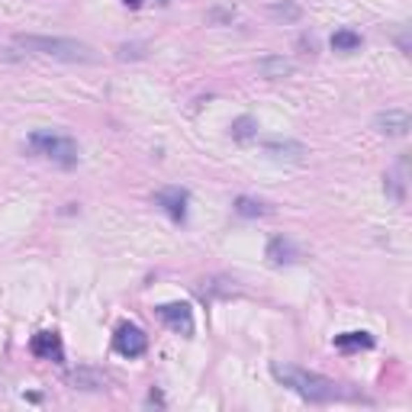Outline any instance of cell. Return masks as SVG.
Masks as SVG:
<instances>
[{"mask_svg": "<svg viewBox=\"0 0 412 412\" xmlns=\"http://www.w3.org/2000/svg\"><path fill=\"white\" fill-rule=\"evenodd\" d=\"M123 3H126L129 10H139V7H142V3H145V0H123Z\"/></svg>", "mask_w": 412, "mask_h": 412, "instance_id": "23", "label": "cell"}, {"mask_svg": "<svg viewBox=\"0 0 412 412\" xmlns=\"http://www.w3.org/2000/svg\"><path fill=\"white\" fill-rule=\"evenodd\" d=\"M158 319L171 328V332H181V335H194V310L190 303H161Z\"/></svg>", "mask_w": 412, "mask_h": 412, "instance_id": "7", "label": "cell"}, {"mask_svg": "<svg viewBox=\"0 0 412 412\" xmlns=\"http://www.w3.org/2000/svg\"><path fill=\"white\" fill-rule=\"evenodd\" d=\"M68 383H71L75 390H87V393H93V390L107 387V377H103L100 370H93V367H77V370H68Z\"/></svg>", "mask_w": 412, "mask_h": 412, "instance_id": "12", "label": "cell"}, {"mask_svg": "<svg viewBox=\"0 0 412 412\" xmlns=\"http://www.w3.org/2000/svg\"><path fill=\"white\" fill-rule=\"evenodd\" d=\"M119 59H145V45L142 43H132V45H119Z\"/></svg>", "mask_w": 412, "mask_h": 412, "instance_id": "20", "label": "cell"}, {"mask_svg": "<svg viewBox=\"0 0 412 412\" xmlns=\"http://www.w3.org/2000/svg\"><path fill=\"white\" fill-rule=\"evenodd\" d=\"M261 148H264L268 158L284 161V165H303L306 155H310V148L303 142H296V139H264Z\"/></svg>", "mask_w": 412, "mask_h": 412, "instance_id": "5", "label": "cell"}, {"mask_svg": "<svg viewBox=\"0 0 412 412\" xmlns=\"http://www.w3.org/2000/svg\"><path fill=\"white\" fill-rule=\"evenodd\" d=\"M13 43L26 52H36L43 59H55V61H68V65H93L100 61L97 49L77 39H65V36H36V33H17Z\"/></svg>", "mask_w": 412, "mask_h": 412, "instance_id": "2", "label": "cell"}, {"mask_svg": "<svg viewBox=\"0 0 412 412\" xmlns=\"http://www.w3.org/2000/svg\"><path fill=\"white\" fill-rule=\"evenodd\" d=\"M155 206L168 213L174 222H187V203H190V194H187L184 187H161L155 190Z\"/></svg>", "mask_w": 412, "mask_h": 412, "instance_id": "6", "label": "cell"}, {"mask_svg": "<svg viewBox=\"0 0 412 412\" xmlns=\"http://www.w3.org/2000/svg\"><path fill=\"white\" fill-rule=\"evenodd\" d=\"M293 71H296V65L290 59H284V55H261L258 59V75L268 77V81H284Z\"/></svg>", "mask_w": 412, "mask_h": 412, "instance_id": "11", "label": "cell"}, {"mask_svg": "<svg viewBox=\"0 0 412 412\" xmlns=\"http://www.w3.org/2000/svg\"><path fill=\"white\" fill-rule=\"evenodd\" d=\"M268 261L270 264H277V268H287V264H296V261L303 258V248L293 242V238H287V236H274L268 242Z\"/></svg>", "mask_w": 412, "mask_h": 412, "instance_id": "9", "label": "cell"}, {"mask_svg": "<svg viewBox=\"0 0 412 412\" xmlns=\"http://www.w3.org/2000/svg\"><path fill=\"white\" fill-rule=\"evenodd\" d=\"M206 20L216 26H226L236 20V7H210V13H206Z\"/></svg>", "mask_w": 412, "mask_h": 412, "instance_id": "19", "label": "cell"}, {"mask_svg": "<svg viewBox=\"0 0 412 412\" xmlns=\"http://www.w3.org/2000/svg\"><path fill=\"white\" fill-rule=\"evenodd\" d=\"M29 351H33L36 358H43V361H61V358H65L59 332H36L33 342H29Z\"/></svg>", "mask_w": 412, "mask_h": 412, "instance_id": "10", "label": "cell"}, {"mask_svg": "<svg viewBox=\"0 0 412 412\" xmlns=\"http://www.w3.org/2000/svg\"><path fill=\"white\" fill-rule=\"evenodd\" d=\"M236 213L242 219H261V216H270V206L264 200H254V197H238L236 200Z\"/></svg>", "mask_w": 412, "mask_h": 412, "instance_id": "15", "label": "cell"}, {"mask_svg": "<svg viewBox=\"0 0 412 412\" xmlns=\"http://www.w3.org/2000/svg\"><path fill=\"white\" fill-rule=\"evenodd\" d=\"M374 129H377L380 135H390V139H403V135L412 129V119L403 107H390V109H383V113L374 116Z\"/></svg>", "mask_w": 412, "mask_h": 412, "instance_id": "8", "label": "cell"}, {"mask_svg": "<svg viewBox=\"0 0 412 412\" xmlns=\"http://www.w3.org/2000/svg\"><path fill=\"white\" fill-rule=\"evenodd\" d=\"M268 13L280 23H300L303 20V7L293 3V0H277V3H268Z\"/></svg>", "mask_w": 412, "mask_h": 412, "instance_id": "14", "label": "cell"}, {"mask_svg": "<svg viewBox=\"0 0 412 412\" xmlns=\"http://www.w3.org/2000/svg\"><path fill=\"white\" fill-rule=\"evenodd\" d=\"M232 139L236 142H252V139H258V119L254 116H238L232 119Z\"/></svg>", "mask_w": 412, "mask_h": 412, "instance_id": "17", "label": "cell"}, {"mask_svg": "<svg viewBox=\"0 0 412 412\" xmlns=\"http://www.w3.org/2000/svg\"><path fill=\"white\" fill-rule=\"evenodd\" d=\"M145 348H148V335L132 322H123L113 332V351L123 354V358H142Z\"/></svg>", "mask_w": 412, "mask_h": 412, "instance_id": "4", "label": "cell"}, {"mask_svg": "<svg viewBox=\"0 0 412 412\" xmlns=\"http://www.w3.org/2000/svg\"><path fill=\"white\" fill-rule=\"evenodd\" d=\"M377 345L370 332H342L335 335V348L338 351H370V348Z\"/></svg>", "mask_w": 412, "mask_h": 412, "instance_id": "13", "label": "cell"}, {"mask_svg": "<svg viewBox=\"0 0 412 412\" xmlns=\"http://www.w3.org/2000/svg\"><path fill=\"white\" fill-rule=\"evenodd\" d=\"M270 374H274V380L280 387L293 390L296 396H303L306 403H335V399L348 396L335 380L322 377L316 370H303V367H293V364H270Z\"/></svg>", "mask_w": 412, "mask_h": 412, "instance_id": "1", "label": "cell"}, {"mask_svg": "<svg viewBox=\"0 0 412 412\" xmlns=\"http://www.w3.org/2000/svg\"><path fill=\"white\" fill-rule=\"evenodd\" d=\"M403 171H406V158L399 161V168H396V174H387V177H383V181H387V190L393 194V200H396V203H403V200H406V190H403V187H406Z\"/></svg>", "mask_w": 412, "mask_h": 412, "instance_id": "18", "label": "cell"}, {"mask_svg": "<svg viewBox=\"0 0 412 412\" xmlns=\"http://www.w3.org/2000/svg\"><path fill=\"white\" fill-rule=\"evenodd\" d=\"M328 43H332L335 52H358L364 39H361V33H354V29H335Z\"/></svg>", "mask_w": 412, "mask_h": 412, "instance_id": "16", "label": "cell"}, {"mask_svg": "<svg viewBox=\"0 0 412 412\" xmlns=\"http://www.w3.org/2000/svg\"><path fill=\"white\" fill-rule=\"evenodd\" d=\"M396 43H399V49H403V55H409V33H399V39H396Z\"/></svg>", "mask_w": 412, "mask_h": 412, "instance_id": "22", "label": "cell"}, {"mask_svg": "<svg viewBox=\"0 0 412 412\" xmlns=\"http://www.w3.org/2000/svg\"><path fill=\"white\" fill-rule=\"evenodd\" d=\"M148 406H165V396H161V390H152V393H148Z\"/></svg>", "mask_w": 412, "mask_h": 412, "instance_id": "21", "label": "cell"}, {"mask_svg": "<svg viewBox=\"0 0 412 412\" xmlns=\"http://www.w3.org/2000/svg\"><path fill=\"white\" fill-rule=\"evenodd\" d=\"M29 152L33 155H43L49 158L52 165H59V168H75L77 161H81V148L71 135H61V132H52V129H36L29 139Z\"/></svg>", "mask_w": 412, "mask_h": 412, "instance_id": "3", "label": "cell"}]
</instances>
